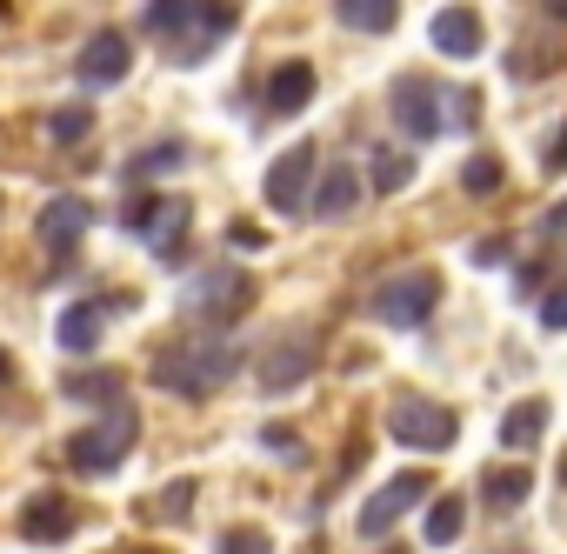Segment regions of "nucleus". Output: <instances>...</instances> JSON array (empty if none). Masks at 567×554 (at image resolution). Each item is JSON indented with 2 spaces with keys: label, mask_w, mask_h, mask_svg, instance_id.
Returning a JSON list of instances; mask_svg holds the SVG:
<instances>
[{
  "label": "nucleus",
  "mask_w": 567,
  "mask_h": 554,
  "mask_svg": "<svg viewBox=\"0 0 567 554\" xmlns=\"http://www.w3.org/2000/svg\"><path fill=\"white\" fill-rule=\"evenodd\" d=\"M308 101H315V68H308V61L274 68V81H267V107H274V114H301Z\"/></svg>",
  "instance_id": "nucleus-16"
},
{
  "label": "nucleus",
  "mask_w": 567,
  "mask_h": 554,
  "mask_svg": "<svg viewBox=\"0 0 567 554\" xmlns=\"http://www.w3.org/2000/svg\"><path fill=\"white\" fill-rule=\"evenodd\" d=\"M540 321H547V328H554V335H560V328H567V288H554V295H547V301H540Z\"/></svg>",
  "instance_id": "nucleus-31"
},
{
  "label": "nucleus",
  "mask_w": 567,
  "mask_h": 554,
  "mask_svg": "<svg viewBox=\"0 0 567 554\" xmlns=\"http://www.w3.org/2000/svg\"><path fill=\"white\" fill-rule=\"evenodd\" d=\"M121 220L161 254V260H181V240H187V201H174V194H134L127 207H121Z\"/></svg>",
  "instance_id": "nucleus-4"
},
{
  "label": "nucleus",
  "mask_w": 567,
  "mask_h": 554,
  "mask_svg": "<svg viewBox=\"0 0 567 554\" xmlns=\"http://www.w3.org/2000/svg\"><path fill=\"white\" fill-rule=\"evenodd\" d=\"M240 21L234 0H147V28L181 41V61H207L220 34Z\"/></svg>",
  "instance_id": "nucleus-1"
},
{
  "label": "nucleus",
  "mask_w": 567,
  "mask_h": 554,
  "mask_svg": "<svg viewBox=\"0 0 567 554\" xmlns=\"http://www.w3.org/2000/svg\"><path fill=\"white\" fill-rule=\"evenodd\" d=\"M308 201H315V214H321V220H348V214H354V201H361V174H354V167H328V174H321V187H315Z\"/></svg>",
  "instance_id": "nucleus-17"
},
{
  "label": "nucleus",
  "mask_w": 567,
  "mask_h": 554,
  "mask_svg": "<svg viewBox=\"0 0 567 554\" xmlns=\"http://www.w3.org/2000/svg\"><path fill=\"white\" fill-rule=\"evenodd\" d=\"M414 181V154H401V147H374V161H368V187L374 194H401Z\"/></svg>",
  "instance_id": "nucleus-22"
},
{
  "label": "nucleus",
  "mask_w": 567,
  "mask_h": 554,
  "mask_svg": "<svg viewBox=\"0 0 567 554\" xmlns=\"http://www.w3.org/2000/svg\"><path fill=\"white\" fill-rule=\"evenodd\" d=\"M134 68V41L127 34H94L81 48V88H114Z\"/></svg>",
  "instance_id": "nucleus-14"
},
{
  "label": "nucleus",
  "mask_w": 567,
  "mask_h": 554,
  "mask_svg": "<svg viewBox=\"0 0 567 554\" xmlns=\"http://www.w3.org/2000/svg\"><path fill=\"white\" fill-rule=\"evenodd\" d=\"M547 227H554V234H567V201H560V207H547Z\"/></svg>",
  "instance_id": "nucleus-34"
},
{
  "label": "nucleus",
  "mask_w": 567,
  "mask_h": 554,
  "mask_svg": "<svg viewBox=\"0 0 567 554\" xmlns=\"http://www.w3.org/2000/svg\"><path fill=\"white\" fill-rule=\"evenodd\" d=\"M74 521H81V514H74L68 494H34V501L21 507V534L41 541V547H61V541L74 534Z\"/></svg>",
  "instance_id": "nucleus-15"
},
{
  "label": "nucleus",
  "mask_w": 567,
  "mask_h": 554,
  "mask_svg": "<svg viewBox=\"0 0 567 554\" xmlns=\"http://www.w3.org/2000/svg\"><path fill=\"white\" fill-rule=\"evenodd\" d=\"M534 494V468H494L487 481H481V501L494 507V514H507V507H520Z\"/></svg>",
  "instance_id": "nucleus-19"
},
{
  "label": "nucleus",
  "mask_w": 567,
  "mask_h": 554,
  "mask_svg": "<svg viewBox=\"0 0 567 554\" xmlns=\"http://www.w3.org/2000/svg\"><path fill=\"white\" fill-rule=\"evenodd\" d=\"M507 254H514V240H507V234H487V240H474V247H467V260H474V267H501Z\"/></svg>",
  "instance_id": "nucleus-29"
},
{
  "label": "nucleus",
  "mask_w": 567,
  "mask_h": 554,
  "mask_svg": "<svg viewBox=\"0 0 567 554\" xmlns=\"http://www.w3.org/2000/svg\"><path fill=\"white\" fill-rule=\"evenodd\" d=\"M227 375H234V348L214 341V335H200V341H174V348L154 355V381H161L167 394H187V401L214 394Z\"/></svg>",
  "instance_id": "nucleus-2"
},
{
  "label": "nucleus",
  "mask_w": 567,
  "mask_h": 554,
  "mask_svg": "<svg viewBox=\"0 0 567 554\" xmlns=\"http://www.w3.org/2000/svg\"><path fill=\"white\" fill-rule=\"evenodd\" d=\"M154 507H161V514H167V521H181V514H187V507H194V481H174V488H167V494H161V501H154Z\"/></svg>",
  "instance_id": "nucleus-30"
},
{
  "label": "nucleus",
  "mask_w": 567,
  "mask_h": 554,
  "mask_svg": "<svg viewBox=\"0 0 567 554\" xmlns=\"http://www.w3.org/2000/svg\"><path fill=\"white\" fill-rule=\"evenodd\" d=\"M507 554H520V547H507Z\"/></svg>",
  "instance_id": "nucleus-37"
},
{
  "label": "nucleus",
  "mask_w": 567,
  "mask_h": 554,
  "mask_svg": "<svg viewBox=\"0 0 567 554\" xmlns=\"http://www.w3.org/2000/svg\"><path fill=\"white\" fill-rule=\"evenodd\" d=\"M434 301H441V274L434 267H408V274H394V281L374 288V315L388 328H421L434 315Z\"/></svg>",
  "instance_id": "nucleus-5"
},
{
  "label": "nucleus",
  "mask_w": 567,
  "mask_h": 554,
  "mask_svg": "<svg viewBox=\"0 0 567 554\" xmlns=\"http://www.w3.org/2000/svg\"><path fill=\"white\" fill-rule=\"evenodd\" d=\"M315 167H321V154H315V141H301V147H288L274 167H267V181H260V194H267V207L274 214H295V207H308V181H315Z\"/></svg>",
  "instance_id": "nucleus-9"
},
{
  "label": "nucleus",
  "mask_w": 567,
  "mask_h": 554,
  "mask_svg": "<svg viewBox=\"0 0 567 554\" xmlns=\"http://www.w3.org/2000/svg\"><path fill=\"white\" fill-rule=\"evenodd\" d=\"M461 187H467V194H494V187H501V161H494V154H474V161L461 167Z\"/></svg>",
  "instance_id": "nucleus-26"
},
{
  "label": "nucleus",
  "mask_w": 567,
  "mask_h": 554,
  "mask_svg": "<svg viewBox=\"0 0 567 554\" xmlns=\"http://www.w3.org/2000/svg\"><path fill=\"white\" fill-rule=\"evenodd\" d=\"M181 161H187V147H181V141H161V147L134 154V174H174Z\"/></svg>",
  "instance_id": "nucleus-25"
},
{
  "label": "nucleus",
  "mask_w": 567,
  "mask_h": 554,
  "mask_svg": "<svg viewBox=\"0 0 567 554\" xmlns=\"http://www.w3.org/2000/svg\"><path fill=\"white\" fill-rule=\"evenodd\" d=\"M87 220H94V214H87V201H81V194H54V201L41 207L34 234H41V247H48V254H68V247L87 234Z\"/></svg>",
  "instance_id": "nucleus-12"
},
{
  "label": "nucleus",
  "mask_w": 567,
  "mask_h": 554,
  "mask_svg": "<svg viewBox=\"0 0 567 554\" xmlns=\"http://www.w3.org/2000/svg\"><path fill=\"white\" fill-rule=\"evenodd\" d=\"M267 448H280V454H301V441H295L288 428H267Z\"/></svg>",
  "instance_id": "nucleus-33"
},
{
  "label": "nucleus",
  "mask_w": 567,
  "mask_h": 554,
  "mask_svg": "<svg viewBox=\"0 0 567 554\" xmlns=\"http://www.w3.org/2000/svg\"><path fill=\"white\" fill-rule=\"evenodd\" d=\"M388 554H408V547H388Z\"/></svg>",
  "instance_id": "nucleus-36"
},
{
  "label": "nucleus",
  "mask_w": 567,
  "mask_h": 554,
  "mask_svg": "<svg viewBox=\"0 0 567 554\" xmlns=\"http://www.w3.org/2000/svg\"><path fill=\"white\" fill-rule=\"evenodd\" d=\"M388 434H394L401 448H421V454H447V448L461 441V421H454L447 408L421 401V394H401V401H394V414H388Z\"/></svg>",
  "instance_id": "nucleus-6"
},
{
  "label": "nucleus",
  "mask_w": 567,
  "mask_h": 554,
  "mask_svg": "<svg viewBox=\"0 0 567 554\" xmlns=\"http://www.w3.org/2000/svg\"><path fill=\"white\" fill-rule=\"evenodd\" d=\"M447 88H434V81H394V94H388V107H394V121H401V134L408 141H434L441 127H447Z\"/></svg>",
  "instance_id": "nucleus-8"
},
{
  "label": "nucleus",
  "mask_w": 567,
  "mask_h": 554,
  "mask_svg": "<svg viewBox=\"0 0 567 554\" xmlns=\"http://www.w3.org/2000/svg\"><path fill=\"white\" fill-rule=\"evenodd\" d=\"M0 381H8V348H0Z\"/></svg>",
  "instance_id": "nucleus-35"
},
{
  "label": "nucleus",
  "mask_w": 567,
  "mask_h": 554,
  "mask_svg": "<svg viewBox=\"0 0 567 554\" xmlns=\"http://www.w3.org/2000/svg\"><path fill=\"white\" fill-rule=\"evenodd\" d=\"M547 167H554V174H560V167H567V121H560V127H554V147H547Z\"/></svg>",
  "instance_id": "nucleus-32"
},
{
  "label": "nucleus",
  "mask_w": 567,
  "mask_h": 554,
  "mask_svg": "<svg viewBox=\"0 0 567 554\" xmlns=\"http://www.w3.org/2000/svg\"><path fill=\"white\" fill-rule=\"evenodd\" d=\"M540 434H547V401H540V394H534V401H514L507 421H501V441H507V448H534Z\"/></svg>",
  "instance_id": "nucleus-21"
},
{
  "label": "nucleus",
  "mask_w": 567,
  "mask_h": 554,
  "mask_svg": "<svg viewBox=\"0 0 567 554\" xmlns=\"http://www.w3.org/2000/svg\"><path fill=\"white\" fill-rule=\"evenodd\" d=\"M247 301H254V281H247L240 267H214V274H200V281L181 295V308L194 321H234Z\"/></svg>",
  "instance_id": "nucleus-7"
},
{
  "label": "nucleus",
  "mask_w": 567,
  "mask_h": 554,
  "mask_svg": "<svg viewBox=\"0 0 567 554\" xmlns=\"http://www.w3.org/2000/svg\"><path fill=\"white\" fill-rule=\"evenodd\" d=\"M48 127H54V141H81V134L94 127V114H87V107H61Z\"/></svg>",
  "instance_id": "nucleus-28"
},
{
  "label": "nucleus",
  "mask_w": 567,
  "mask_h": 554,
  "mask_svg": "<svg viewBox=\"0 0 567 554\" xmlns=\"http://www.w3.org/2000/svg\"><path fill=\"white\" fill-rule=\"evenodd\" d=\"M427 41H434L447 61H474V54H481V41H487V28H481V14H474V8H441V14H434V28H427Z\"/></svg>",
  "instance_id": "nucleus-13"
},
{
  "label": "nucleus",
  "mask_w": 567,
  "mask_h": 554,
  "mask_svg": "<svg viewBox=\"0 0 567 554\" xmlns=\"http://www.w3.org/2000/svg\"><path fill=\"white\" fill-rule=\"evenodd\" d=\"M214 554H274V541H267L260 527H234V534H220Z\"/></svg>",
  "instance_id": "nucleus-27"
},
{
  "label": "nucleus",
  "mask_w": 567,
  "mask_h": 554,
  "mask_svg": "<svg viewBox=\"0 0 567 554\" xmlns=\"http://www.w3.org/2000/svg\"><path fill=\"white\" fill-rule=\"evenodd\" d=\"M134 434H141V421H134L127 408H107V414H101L94 428H81V434L68 441V461H74L81 474H114V468L127 461Z\"/></svg>",
  "instance_id": "nucleus-3"
},
{
  "label": "nucleus",
  "mask_w": 567,
  "mask_h": 554,
  "mask_svg": "<svg viewBox=\"0 0 567 554\" xmlns=\"http://www.w3.org/2000/svg\"><path fill=\"white\" fill-rule=\"evenodd\" d=\"M68 401H101V408H121V375H68Z\"/></svg>",
  "instance_id": "nucleus-24"
},
{
  "label": "nucleus",
  "mask_w": 567,
  "mask_h": 554,
  "mask_svg": "<svg viewBox=\"0 0 567 554\" xmlns=\"http://www.w3.org/2000/svg\"><path fill=\"white\" fill-rule=\"evenodd\" d=\"M308 375H315V335H308V328L267 341V355H260V388H267V394H288V388H301Z\"/></svg>",
  "instance_id": "nucleus-10"
},
{
  "label": "nucleus",
  "mask_w": 567,
  "mask_h": 554,
  "mask_svg": "<svg viewBox=\"0 0 567 554\" xmlns=\"http://www.w3.org/2000/svg\"><path fill=\"white\" fill-rule=\"evenodd\" d=\"M334 14L354 28V34H388L401 21V0H334Z\"/></svg>",
  "instance_id": "nucleus-20"
},
{
  "label": "nucleus",
  "mask_w": 567,
  "mask_h": 554,
  "mask_svg": "<svg viewBox=\"0 0 567 554\" xmlns=\"http://www.w3.org/2000/svg\"><path fill=\"white\" fill-rule=\"evenodd\" d=\"M414 501H427V474H421V468H408V474H394L388 488H374V494H368V507H361V534H368V541H381V534L414 507Z\"/></svg>",
  "instance_id": "nucleus-11"
},
{
  "label": "nucleus",
  "mask_w": 567,
  "mask_h": 554,
  "mask_svg": "<svg viewBox=\"0 0 567 554\" xmlns=\"http://www.w3.org/2000/svg\"><path fill=\"white\" fill-rule=\"evenodd\" d=\"M461 521H467V501H461V494H441V501L427 507V521H421L427 547H454V541H461Z\"/></svg>",
  "instance_id": "nucleus-23"
},
{
  "label": "nucleus",
  "mask_w": 567,
  "mask_h": 554,
  "mask_svg": "<svg viewBox=\"0 0 567 554\" xmlns=\"http://www.w3.org/2000/svg\"><path fill=\"white\" fill-rule=\"evenodd\" d=\"M101 328H107L101 301H74V308L61 315V328H54V335H61V348H68V355H94V348H101Z\"/></svg>",
  "instance_id": "nucleus-18"
}]
</instances>
